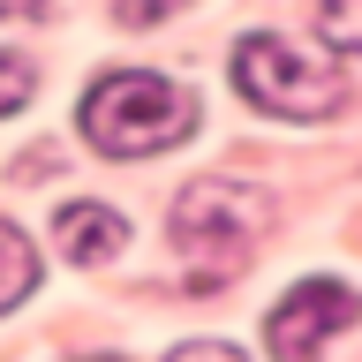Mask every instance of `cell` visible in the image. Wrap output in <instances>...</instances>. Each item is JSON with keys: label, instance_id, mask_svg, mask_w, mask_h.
Here are the masks:
<instances>
[{"label": "cell", "instance_id": "obj_7", "mask_svg": "<svg viewBox=\"0 0 362 362\" xmlns=\"http://www.w3.org/2000/svg\"><path fill=\"white\" fill-rule=\"evenodd\" d=\"M317 30H325V45L362 61V0H317Z\"/></svg>", "mask_w": 362, "mask_h": 362}, {"label": "cell", "instance_id": "obj_5", "mask_svg": "<svg viewBox=\"0 0 362 362\" xmlns=\"http://www.w3.org/2000/svg\"><path fill=\"white\" fill-rule=\"evenodd\" d=\"M53 234H61V249L76 257V264H106L113 249L129 242V219H121V211H106V204H61Z\"/></svg>", "mask_w": 362, "mask_h": 362}, {"label": "cell", "instance_id": "obj_9", "mask_svg": "<svg viewBox=\"0 0 362 362\" xmlns=\"http://www.w3.org/2000/svg\"><path fill=\"white\" fill-rule=\"evenodd\" d=\"M174 8H189V0H113V16L136 23V30H144V23H166Z\"/></svg>", "mask_w": 362, "mask_h": 362}, {"label": "cell", "instance_id": "obj_8", "mask_svg": "<svg viewBox=\"0 0 362 362\" xmlns=\"http://www.w3.org/2000/svg\"><path fill=\"white\" fill-rule=\"evenodd\" d=\"M38 90V76H30V61L23 53H0V113H16L23 98Z\"/></svg>", "mask_w": 362, "mask_h": 362}, {"label": "cell", "instance_id": "obj_2", "mask_svg": "<svg viewBox=\"0 0 362 362\" xmlns=\"http://www.w3.org/2000/svg\"><path fill=\"white\" fill-rule=\"evenodd\" d=\"M264 219H272L264 197L242 189V181H189L174 197V211H166L174 249H181V264H189L197 287L234 279V272L257 257V242H264Z\"/></svg>", "mask_w": 362, "mask_h": 362}, {"label": "cell", "instance_id": "obj_3", "mask_svg": "<svg viewBox=\"0 0 362 362\" xmlns=\"http://www.w3.org/2000/svg\"><path fill=\"white\" fill-rule=\"evenodd\" d=\"M234 90H242L257 113L272 121H332L347 106V83H339L332 61H310L302 45L272 38V30H249L234 45Z\"/></svg>", "mask_w": 362, "mask_h": 362}, {"label": "cell", "instance_id": "obj_6", "mask_svg": "<svg viewBox=\"0 0 362 362\" xmlns=\"http://www.w3.org/2000/svg\"><path fill=\"white\" fill-rule=\"evenodd\" d=\"M30 287H38V249H30V242L16 234V226L0 219V317L16 310V302H23Z\"/></svg>", "mask_w": 362, "mask_h": 362}, {"label": "cell", "instance_id": "obj_1", "mask_svg": "<svg viewBox=\"0 0 362 362\" xmlns=\"http://www.w3.org/2000/svg\"><path fill=\"white\" fill-rule=\"evenodd\" d=\"M197 129V98L174 83V76H151V68H113L83 90V136L106 158H151L174 151L181 136Z\"/></svg>", "mask_w": 362, "mask_h": 362}, {"label": "cell", "instance_id": "obj_4", "mask_svg": "<svg viewBox=\"0 0 362 362\" xmlns=\"http://www.w3.org/2000/svg\"><path fill=\"white\" fill-rule=\"evenodd\" d=\"M362 317V294L339 287V279H302V287L279 294V310H272L264 325V347L272 355H317L332 332H347Z\"/></svg>", "mask_w": 362, "mask_h": 362}]
</instances>
